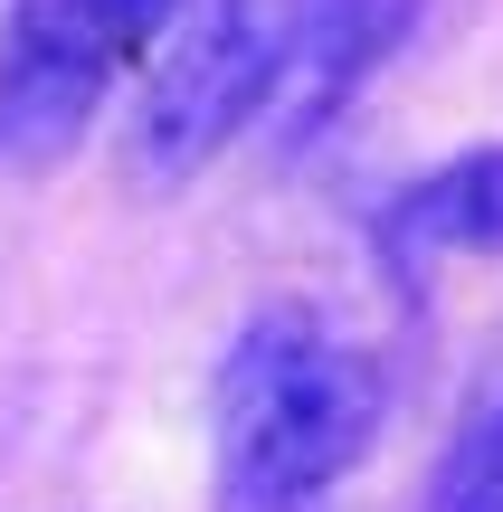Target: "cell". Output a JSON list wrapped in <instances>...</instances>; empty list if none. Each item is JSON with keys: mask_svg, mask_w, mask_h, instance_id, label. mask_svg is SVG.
I'll list each match as a JSON object with an SVG mask.
<instances>
[{"mask_svg": "<svg viewBox=\"0 0 503 512\" xmlns=\"http://www.w3.org/2000/svg\"><path fill=\"white\" fill-rule=\"evenodd\" d=\"M380 256L399 275H428L447 256H503V143H475L456 162L418 171L390 209H380Z\"/></svg>", "mask_w": 503, "mask_h": 512, "instance_id": "cell-5", "label": "cell"}, {"mask_svg": "<svg viewBox=\"0 0 503 512\" xmlns=\"http://www.w3.org/2000/svg\"><path fill=\"white\" fill-rule=\"evenodd\" d=\"M409 29H418V0H304L295 38H285V67H276V95L257 114L276 133V152H314L352 114V95L409 48Z\"/></svg>", "mask_w": 503, "mask_h": 512, "instance_id": "cell-4", "label": "cell"}, {"mask_svg": "<svg viewBox=\"0 0 503 512\" xmlns=\"http://www.w3.org/2000/svg\"><path fill=\"white\" fill-rule=\"evenodd\" d=\"M380 361L304 304H257L209 380L219 512H314L380 437Z\"/></svg>", "mask_w": 503, "mask_h": 512, "instance_id": "cell-1", "label": "cell"}, {"mask_svg": "<svg viewBox=\"0 0 503 512\" xmlns=\"http://www.w3.org/2000/svg\"><path fill=\"white\" fill-rule=\"evenodd\" d=\"M418 512H503V389H485L447 427L428 484H418Z\"/></svg>", "mask_w": 503, "mask_h": 512, "instance_id": "cell-6", "label": "cell"}, {"mask_svg": "<svg viewBox=\"0 0 503 512\" xmlns=\"http://www.w3.org/2000/svg\"><path fill=\"white\" fill-rule=\"evenodd\" d=\"M181 0H10L0 19V162H57L114 76L143 67Z\"/></svg>", "mask_w": 503, "mask_h": 512, "instance_id": "cell-3", "label": "cell"}, {"mask_svg": "<svg viewBox=\"0 0 503 512\" xmlns=\"http://www.w3.org/2000/svg\"><path fill=\"white\" fill-rule=\"evenodd\" d=\"M295 19H304V0H181V19L152 38L143 86H133V124H124L133 181H152V190L200 181L266 114Z\"/></svg>", "mask_w": 503, "mask_h": 512, "instance_id": "cell-2", "label": "cell"}]
</instances>
